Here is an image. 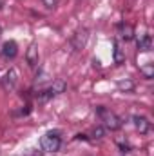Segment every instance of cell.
I'll list each match as a JSON object with an SVG mask.
<instances>
[{
    "label": "cell",
    "instance_id": "1",
    "mask_svg": "<svg viewBox=\"0 0 154 156\" xmlns=\"http://www.w3.org/2000/svg\"><path fill=\"white\" fill-rule=\"evenodd\" d=\"M96 113H98V116L102 120V125L105 127V129H109V131H118L120 127H121V118L114 115L113 111H109V109H105L103 105H98L96 107Z\"/></svg>",
    "mask_w": 154,
    "mask_h": 156
},
{
    "label": "cell",
    "instance_id": "2",
    "mask_svg": "<svg viewBox=\"0 0 154 156\" xmlns=\"http://www.w3.org/2000/svg\"><path fill=\"white\" fill-rule=\"evenodd\" d=\"M40 147L45 153H56L62 147V138L56 131H49L40 138Z\"/></svg>",
    "mask_w": 154,
    "mask_h": 156
},
{
    "label": "cell",
    "instance_id": "3",
    "mask_svg": "<svg viewBox=\"0 0 154 156\" xmlns=\"http://www.w3.org/2000/svg\"><path fill=\"white\" fill-rule=\"evenodd\" d=\"M16 83H18V71L15 69V67H11L4 78H2V87L5 89V91H15L16 89Z\"/></svg>",
    "mask_w": 154,
    "mask_h": 156
},
{
    "label": "cell",
    "instance_id": "4",
    "mask_svg": "<svg viewBox=\"0 0 154 156\" xmlns=\"http://www.w3.org/2000/svg\"><path fill=\"white\" fill-rule=\"evenodd\" d=\"M87 40H89V31L87 29H78L76 33L71 37V45H73L75 51H80V49L85 47Z\"/></svg>",
    "mask_w": 154,
    "mask_h": 156
},
{
    "label": "cell",
    "instance_id": "5",
    "mask_svg": "<svg viewBox=\"0 0 154 156\" xmlns=\"http://www.w3.org/2000/svg\"><path fill=\"white\" fill-rule=\"evenodd\" d=\"M16 53H18V45H16V42L15 40H7V42H4V45H2V56L4 58H15L16 56Z\"/></svg>",
    "mask_w": 154,
    "mask_h": 156
},
{
    "label": "cell",
    "instance_id": "6",
    "mask_svg": "<svg viewBox=\"0 0 154 156\" xmlns=\"http://www.w3.org/2000/svg\"><path fill=\"white\" fill-rule=\"evenodd\" d=\"M132 123H134V127L140 134H147L149 129H151V122L145 116H132Z\"/></svg>",
    "mask_w": 154,
    "mask_h": 156
},
{
    "label": "cell",
    "instance_id": "7",
    "mask_svg": "<svg viewBox=\"0 0 154 156\" xmlns=\"http://www.w3.org/2000/svg\"><path fill=\"white\" fill-rule=\"evenodd\" d=\"M65 89H67V83H65V80H62V78H56V80L51 83V87H49V94H51V96H56V94H62V93H65Z\"/></svg>",
    "mask_w": 154,
    "mask_h": 156
},
{
    "label": "cell",
    "instance_id": "8",
    "mask_svg": "<svg viewBox=\"0 0 154 156\" xmlns=\"http://www.w3.org/2000/svg\"><path fill=\"white\" fill-rule=\"evenodd\" d=\"M38 47L35 45V44H31L29 45V49L26 51V60H27V64L31 66V67H35L37 64H38Z\"/></svg>",
    "mask_w": 154,
    "mask_h": 156
},
{
    "label": "cell",
    "instance_id": "9",
    "mask_svg": "<svg viewBox=\"0 0 154 156\" xmlns=\"http://www.w3.org/2000/svg\"><path fill=\"white\" fill-rule=\"evenodd\" d=\"M151 47H152V38H151V35H142V37L138 38V49H140V51H151Z\"/></svg>",
    "mask_w": 154,
    "mask_h": 156
},
{
    "label": "cell",
    "instance_id": "10",
    "mask_svg": "<svg viewBox=\"0 0 154 156\" xmlns=\"http://www.w3.org/2000/svg\"><path fill=\"white\" fill-rule=\"evenodd\" d=\"M118 89H120L121 93H132V91H134V82L129 80V78L120 80V82H118Z\"/></svg>",
    "mask_w": 154,
    "mask_h": 156
},
{
    "label": "cell",
    "instance_id": "11",
    "mask_svg": "<svg viewBox=\"0 0 154 156\" xmlns=\"http://www.w3.org/2000/svg\"><path fill=\"white\" fill-rule=\"evenodd\" d=\"M140 73H142L145 78H152V76H154V66L151 64V62L143 64V66L140 67Z\"/></svg>",
    "mask_w": 154,
    "mask_h": 156
},
{
    "label": "cell",
    "instance_id": "12",
    "mask_svg": "<svg viewBox=\"0 0 154 156\" xmlns=\"http://www.w3.org/2000/svg\"><path fill=\"white\" fill-rule=\"evenodd\" d=\"M114 62L118 66L125 62V55H123V51H121V47H120L118 44H114Z\"/></svg>",
    "mask_w": 154,
    "mask_h": 156
},
{
    "label": "cell",
    "instance_id": "13",
    "mask_svg": "<svg viewBox=\"0 0 154 156\" xmlns=\"http://www.w3.org/2000/svg\"><path fill=\"white\" fill-rule=\"evenodd\" d=\"M134 37V31L131 26H121V38L123 40H131Z\"/></svg>",
    "mask_w": 154,
    "mask_h": 156
},
{
    "label": "cell",
    "instance_id": "14",
    "mask_svg": "<svg viewBox=\"0 0 154 156\" xmlns=\"http://www.w3.org/2000/svg\"><path fill=\"white\" fill-rule=\"evenodd\" d=\"M91 134H93V138L100 140V138L105 136V127H103V125H98V127H94V129L91 131Z\"/></svg>",
    "mask_w": 154,
    "mask_h": 156
},
{
    "label": "cell",
    "instance_id": "15",
    "mask_svg": "<svg viewBox=\"0 0 154 156\" xmlns=\"http://www.w3.org/2000/svg\"><path fill=\"white\" fill-rule=\"evenodd\" d=\"M44 2V5L47 7V9H53L54 5H56V0H42Z\"/></svg>",
    "mask_w": 154,
    "mask_h": 156
},
{
    "label": "cell",
    "instance_id": "16",
    "mask_svg": "<svg viewBox=\"0 0 154 156\" xmlns=\"http://www.w3.org/2000/svg\"><path fill=\"white\" fill-rule=\"evenodd\" d=\"M0 35H2V27H0Z\"/></svg>",
    "mask_w": 154,
    "mask_h": 156
}]
</instances>
